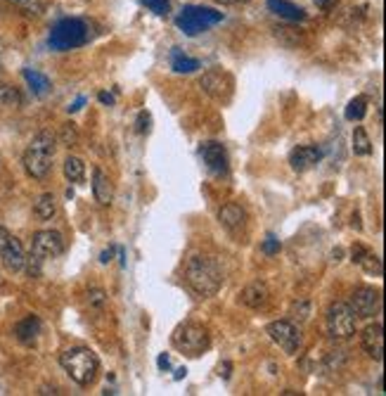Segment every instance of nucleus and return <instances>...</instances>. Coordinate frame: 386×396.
<instances>
[{"label":"nucleus","instance_id":"41","mask_svg":"<svg viewBox=\"0 0 386 396\" xmlns=\"http://www.w3.org/2000/svg\"><path fill=\"white\" fill-rule=\"evenodd\" d=\"M83 102H86V98H78V100L74 102V105L69 107V112H78V110H81V105H83Z\"/></svg>","mask_w":386,"mask_h":396},{"label":"nucleus","instance_id":"13","mask_svg":"<svg viewBox=\"0 0 386 396\" xmlns=\"http://www.w3.org/2000/svg\"><path fill=\"white\" fill-rule=\"evenodd\" d=\"M199 86H202V91L211 95L214 100L225 102V100H230V95H232V79L225 74V71H218V69L207 71V74L199 79Z\"/></svg>","mask_w":386,"mask_h":396},{"label":"nucleus","instance_id":"2","mask_svg":"<svg viewBox=\"0 0 386 396\" xmlns=\"http://www.w3.org/2000/svg\"><path fill=\"white\" fill-rule=\"evenodd\" d=\"M57 138L50 131H40L31 138L27 152H24V171L34 178V181H43L52 169V159H55Z\"/></svg>","mask_w":386,"mask_h":396},{"label":"nucleus","instance_id":"26","mask_svg":"<svg viewBox=\"0 0 386 396\" xmlns=\"http://www.w3.org/2000/svg\"><path fill=\"white\" fill-rule=\"evenodd\" d=\"M64 176H66V181H69V183L83 181V176H86V164H83V159L66 157L64 159Z\"/></svg>","mask_w":386,"mask_h":396},{"label":"nucleus","instance_id":"33","mask_svg":"<svg viewBox=\"0 0 386 396\" xmlns=\"http://www.w3.org/2000/svg\"><path fill=\"white\" fill-rule=\"evenodd\" d=\"M263 254H268V256H275V254H280V249H282V242L277 240L275 235H268L263 240Z\"/></svg>","mask_w":386,"mask_h":396},{"label":"nucleus","instance_id":"23","mask_svg":"<svg viewBox=\"0 0 386 396\" xmlns=\"http://www.w3.org/2000/svg\"><path fill=\"white\" fill-rule=\"evenodd\" d=\"M22 74L36 98H45V95L50 93V81H47L45 74H40V71H36V69H24Z\"/></svg>","mask_w":386,"mask_h":396},{"label":"nucleus","instance_id":"3","mask_svg":"<svg viewBox=\"0 0 386 396\" xmlns=\"http://www.w3.org/2000/svg\"><path fill=\"white\" fill-rule=\"evenodd\" d=\"M59 365H62L64 373L81 387H90L100 375L98 353L86 349V346H74V349H66L62 356H59Z\"/></svg>","mask_w":386,"mask_h":396},{"label":"nucleus","instance_id":"40","mask_svg":"<svg viewBox=\"0 0 386 396\" xmlns=\"http://www.w3.org/2000/svg\"><path fill=\"white\" fill-rule=\"evenodd\" d=\"M112 254H114V249H105V251H102V256H100V261L107 263V261L112 259Z\"/></svg>","mask_w":386,"mask_h":396},{"label":"nucleus","instance_id":"39","mask_svg":"<svg viewBox=\"0 0 386 396\" xmlns=\"http://www.w3.org/2000/svg\"><path fill=\"white\" fill-rule=\"evenodd\" d=\"M100 102H102V105H112L114 98H112L110 93H100Z\"/></svg>","mask_w":386,"mask_h":396},{"label":"nucleus","instance_id":"1","mask_svg":"<svg viewBox=\"0 0 386 396\" xmlns=\"http://www.w3.org/2000/svg\"><path fill=\"white\" fill-rule=\"evenodd\" d=\"M185 280L199 297H214L223 285V268L211 256L197 254L185 266Z\"/></svg>","mask_w":386,"mask_h":396},{"label":"nucleus","instance_id":"25","mask_svg":"<svg viewBox=\"0 0 386 396\" xmlns=\"http://www.w3.org/2000/svg\"><path fill=\"white\" fill-rule=\"evenodd\" d=\"M353 152L358 154V157L372 154V140L363 126H355V131H353Z\"/></svg>","mask_w":386,"mask_h":396},{"label":"nucleus","instance_id":"14","mask_svg":"<svg viewBox=\"0 0 386 396\" xmlns=\"http://www.w3.org/2000/svg\"><path fill=\"white\" fill-rule=\"evenodd\" d=\"M360 342H363V349L370 358H375L377 363L384 361V325L382 323H370L363 335H360Z\"/></svg>","mask_w":386,"mask_h":396},{"label":"nucleus","instance_id":"35","mask_svg":"<svg viewBox=\"0 0 386 396\" xmlns=\"http://www.w3.org/2000/svg\"><path fill=\"white\" fill-rule=\"evenodd\" d=\"M62 138H64V145H66V147L76 145V131L71 129V124H66L64 129H62Z\"/></svg>","mask_w":386,"mask_h":396},{"label":"nucleus","instance_id":"34","mask_svg":"<svg viewBox=\"0 0 386 396\" xmlns=\"http://www.w3.org/2000/svg\"><path fill=\"white\" fill-rule=\"evenodd\" d=\"M149 124H152V117H149L147 112H140V114H138V122H135V131L140 135L149 133Z\"/></svg>","mask_w":386,"mask_h":396},{"label":"nucleus","instance_id":"11","mask_svg":"<svg viewBox=\"0 0 386 396\" xmlns=\"http://www.w3.org/2000/svg\"><path fill=\"white\" fill-rule=\"evenodd\" d=\"M64 251V237L57 230H38L31 242V254L36 259L45 261L52 256H59Z\"/></svg>","mask_w":386,"mask_h":396},{"label":"nucleus","instance_id":"17","mask_svg":"<svg viewBox=\"0 0 386 396\" xmlns=\"http://www.w3.org/2000/svg\"><path fill=\"white\" fill-rule=\"evenodd\" d=\"M93 197H95V202L102 204V207L112 204V200H114V185L110 181V176H107L100 166L93 169Z\"/></svg>","mask_w":386,"mask_h":396},{"label":"nucleus","instance_id":"43","mask_svg":"<svg viewBox=\"0 0 386 396\" xmlns=\"http://www.w3.org/2000/svg\"><path fill=\"white\" fill-rule=\"evenodd\" d=\"M185 373H188V370H185V368H178V370H176V380H183Z\"/></svg>","mask_w":386,"mask_h":396},{"label":"nucleus","instance_id":"18","mask_svg":"<svg viewBox=\"0 0 386 396\" xmlns=\"http://www.w3.org/2000/svg\"><path fill=\"white\" fill-rule=\"evenodd\" d=\"M270 299L268 287L263 283H251L249 287H244L242 295H239V302H242L246 309H263Z\"/></svg>","mask_w":386,"mask_h":396},{"label":"nucleus","instance_id":"29","mask_svg":"<svg viewBox=\"0 0 386 396\" xmlns=\"http://www.w3.org/2000/svg\"><path fill=\"white\" fill-rule=\"evenodd\" d=\"M20 102H22V95L17 88L0 83V107H12V105H20Z\"/></svg>","mask_w":386,"mask_h":396},{"label":"nucleus","instance_id":"28","mask_svg":"<svg viewBox=\"0 0 386 396\" xmlns=\"http://www.w3.org/2000/svg\"><path fill=\"white\" fill-rule=\"evenodd\" d=\"M15 8H20L24 15H31V17H40L45 12L43 0H8Z\"/></svg>","mask_w":386,"mask_h":396},{"label":"nucleus","instance_id":"21","mask_svg":"<svg viewBox=\"0 0 386 396\" xmlns=\"http://www.w3.org/2000/svg\"><path fill=\"white\" fill-rule=\"evenodd\" d=\"M15 335H17V339H20L22 344H34V342L38 339V335H40V321L36 316H27L24 321L17 323Z\"/></svg>","mask_w":386,"mask_h":396},{"label":"nucleus","instance_id":"9","mask_svg":"<svg viewBox=\"0 0 386 396\" xmlns=\"http://www.w3.org/2000/svg\"><path fill=\"white\" fill-rule=\"evenodd\" d=\"M348 306H351L355 318H372L382 311V292L375 287H360L351 295Z\"/></svg>","mask_w":386,"mask_h":396},{"label":"nucleus","instance_id":"8","mask_svg":"<svg viewBox=\"0 0 386 396\" xmlns=\"http://www.w3.org/2000/svg\"><path fill=\"white\" fill-rule=\"evenodd\" d=\"M0 259H3L5 268L12 273L24 271V261H27V254H24L22 242L12 235L10 230L0 228Z\"/></svg>","mask_w":386,"mask_h":396},{"label":"nucleus","instance_id":"4","mask_svg":"<svg viewBox=\"0 0 386 396\" xmlns=\"http://www.w3.org/2000/svg\"><path fill=\"white\" fill-rule=\"evenodd\" d=\"M90 38V27L88 22L83 20H62L52 27L50 38H47V45L52 50H74V47L86 45Z\"/></svg>","mask_w":386,"mask_h":396},{"label":"nucleus","instance_id":"42","mask_svg":"<svg viewBox=\"0 0 386 396\" xmlns=\"http://www.w3.org/2000/svg\"><path fill=\"white\" fill-rule=\"evenodd\" d=\"M216 3H223V5H242V3H249V0H216Z\"/></svg>","mask_w":386,"mask_h":396},{"label":"nucleus","instance_id":"44","mask_svg":"<svg viewBox=\"0 0 386 396\" xmlns=\"http://www.w3.org/2000/svg\"><path fill=\"white\" fill-rule=\"evenodd\" d=\"M0 47H3V45H0Z\"/></svg>","mask_w":386,"mask_h":396},{"label":"nucleus","instance_id":"22","mask_svg":"<svg viewBox=\"0 0 386 396\" xmlns=\"http://www.w3.org/2000/svg\"><path fill=\"white\" fill-rule=\"evenodd\" d=\"M199 67H202V62L190 55H185L180 47H173L171 50V69L176 71V74H195Z\"/></svg>","mask_w":386,"mask_h":396},{"label":"nucleus","instance_id":"7","mask_svg":"<svg viewBox=\"0 0 386 396\" xmlns=\"http://www.w3.org/2000/svg\"><path fill=\"white\" fill-rule=\"evenodd\" d=\"M327 332L332 339H351L355 335V314L343 302L329 304L327 309Z\"/></svg>","mask_w":386,"mask_h":396},{"label":"nucleus","instance_id":"16","mask_svg":"<svg viewBox=\"0 0 386 396\" xmlns=\"http://www.w3.org/2000/svg\"><path fill=\"white\" fill-rule=\"evenodd\" d=\"M218 221H221V226L225 228V230H230L232 235H237L239 230L246 226V212L239 204H225V207H221V212H218Z\"/></svg>","mask_w":386,"mask_h":396},{"label":"nucleus","instance_id":"36","mask_svg":"<svg viewBox=\"0 0 386 396\" xmlns=\"http://www.w3.org/2000/svg\"><path fill=\"white\" fill-rule=\"evenodd\" d=\"M320 10H332L336 5V0H313Z\"/></svg>","mask_w":386,"mask_h":396},{"label":"nucleus","instance_id":"20","mask_svg":"<svg viewBox=\"0 0 386 396\" xmlns=\"http://www.w3.org/2000/svg\"><path fill=\"white\" fill-rule=\"evenodd\" d=\"M268 10L275 12V15L282 17V20H289V22L306 20V12L301 10L299 5L289 3V0H268Z\"/></svg>","mask_w":386,"mask_h":396},{"label":"nucleus","instance_id":"32","mask_svg":"<svg viewBox=\"0 0 386 396\" xmlns=\"http://www.w3.org/2000/svg\"><path fill=\"white\" fill-rule=\"evenodd\" d=\"M88 302H90V306H95V309H105V304H107V292L100 290V287H93V290L88 292Z\"/></svg>","mask_w":386,"mask_h":396},{"label":"nucleus","instance_id":"31","mask_svg":"<svg viewBox=\"0 0 386 396\" xmlns=\"http://www.w3.org/2000/svg\"><path fill=\"white\" fill-rule=\"evenodd\" d=\"M144 5H147L156 17H166L168 12H171V3H168V0H144Z\"/></svg>","mask_w":386,"mask_h":396},{"label":"nucleus","instance_id":"15","mask_svg":"<svg viewBox=\"0 0 386 396\" xmlns=\"http://www.w3.org/2000/svg\"><path fill=\"white\" fill-rule=\"evenodd\" d=\"M325 157V149L318 145H301L289 154V164H292L294 171L304 173L313 169L316 164H320V159Z\"/></svg>","mask_w":386,"mask_h":396},{"label":"nucleus","instance_id":"27","mask_svg":"<svg viewBox=\"0 0 386 396\" xmlns=\"http://www.w3.org/2000/svg\"><path fill=\"white\" fill-rule=\"evenodd\" d=\"M346 119L348 122H360V119L367 114V98H363V95H358V98H353L351 102H348L346 107Z\"/></svg>","mask_w":386,"mask_h":396},{"label":"nucleus","instance_id":"6","mask_svg":"<svg viewBox=\"0 0 386 396\" xmlns=\"http://www.w3.org/2000/svg\"><path fill=\"white\" fill-rule=\"evenodd\" d=\"M173 346L178 351L188 353V356H199L211 346V337L207 328L197 325V323H185V325L176 328L173 332Z\"/></svg>","mask_w":386,"mask_h":396},{"label":"nucleus","instance_id":"38","mask_svg":"<svg viewBox=\"0 0 386 396\" xmlns=\"http://www.w3.org/2000/svg\"><path fill=\"white\" fill-rule=\"evenodd\" d=\"M159 368H161V370H168V368H171V361H168L166 353H161V356H159Z\"/></svg>","mask_w":386,"mask_h":396},{"label":"nucleus","instance_id":"10","mask_svg":"<svg viewBox=\"0 0 386 396\" xmlns=\"http://www.w3.org/2000/svg\"><path fill=\"white\" fill-rule=\"evenodd\" d=\"M265 332L270 335V339L275 342L277 346H282L285 353H297L301 349V332L294 323L289 321H275L265 328Z\"/></svg>","mask_w":386,"mask_h":396},{"label":"nucleus","instance_id":"5","mask_svg":"<svg viewBox=\"0 0 386 396\" xmlns=\"http://www.w3.org/2000/svg\"><path fill=\"white\" fill-rule=\"evenodd\" d=\"M221 22H223V12L214 8H202V5H188V8H183V12H180L176 20L178 29L185 36H199Z\"/></svg>","mask_w":386,"mask_h":396},{"label":"nucleus","instance_id":"24","mask_svg":"<svg viewBox=\"0 0 386 396\" xmlns=\"http://www.w3.org/2000/svg\"><path fill=\"white\" fill-rule=\"evenodd\" d=\"M57 212V204H55V197H52L50 193H43L36 197L34 202V214L38 216L40 221H50L52 216H55Z\"/></svg>","mask_w":386,"mask_h":396},{"label":"nucleus","instance_id":"37","mask_svg":"<svg viewBox=\"0 0 386 396\" xmlns=\"http://www.w3.org/2000/svg\"><path fill=\"white\" fill-rule=\"evenodd\" d=\"M230 370H232V365H230V363H223V365H221V373H218V375L223 377V380H228V377H230Z\"/></svg>","mask_w":386,"mask_h":396},{"label":"nucleus","instance_id":"19","mask_svg":"<svg viewBox=\"0 0 386 396\" xmlns=\"http://www.w3.org/2000/svg\"><path fill=\"white\" fill-rule=\"evenodd\" d=\"M351 256H353V261L358 263V266H363L367 273L382 275V259H379L377 254H372L367 247H363V244H355Z\"/></svg>","mask_w":386,"mask_h":396},{"label":"nucleus","instance_id":"30","mask_svg":"<svg viewBox=\"0 0 386 396\" xmlns=\"http://www.w3.org/2000/svg\"><path fill=\"white\" fill-rule=\"evenodd\" d=\"M292 314L297 316L301 323H306L311 318V302L309 299H299V302L292 306Z\"/></svg>","mask_w":386,"mask_h":396},{"label":"nucleus","instance_id":"12","mask_svg":"<svg viewBox=\"0 0 386 396\" xmlns=\"http://www.w3.org/2000/svg\"><path fill=\"white\" fill-rule=\"evenodd\" d=\"M199 154H202L207 169L214 173V176H228V169H230V161H228V149L216 140H207L199 147Z\"/></svg>","mask_w":386,"mask_h":396}]
</instances>
